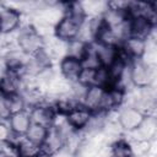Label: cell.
<instances>
[{
    "label": "cell",
    "mask_w": 157,
    "mask_h": 157,
    "mask_svg": "<svg viewBox=\"0 0 157 157\" xmlns=\"http://www.w3.org/2000/svg\"><path fill=\"white\" fill-rule=\"evenodd\" d=\"M66 124L75 131H81L83 129H87L91 118H92V112H90L87 108H85L82 104L77 105L74 108L71 112H69L65 117Z\"/></svg>",
    "instance_id": "obj_10"
},
{
    "label": "cell",
    "mask_w": 157,
    "mask_h": 157,
    "mask_svg": "<svg viewBox=\"0 0 157 157\" xmlns=\"http://www.w3.org/2000/svg\"><path fill=\"white\" fill-rule=\"evenodd\" d=\"M105 92H107V88H104V87L96 86V85L90 86L86 88V91L82 96L81 104L92 113H98V112L104 113Z\"/></svg>",
    "instance_id": "obj_4"
},
{
    "label": "cell",
    "mask_w": 157,
    "mask_h": 157,
    "mask_svg": "<svg viewBox=\"0 0 157 157\" xmlns=\"http://www.w3.org/2000/svg\"><path fill=\"white\" fill-rule=\"evenodd\" d=\"M16 45L26 55L32 56L45 48V40L44 37L34 28V26L27 25L18 29Z\"/></svg>",
    "instance_id": "obj_1"
},
{
    "label": "cell",
    "mask_w": 157,
    "mask_h": 157,
    "mask_svg": "<svg viewBox=\"0 0 157 157\" xmlns=\"http://www.w3.org/2000/svg\"><path fill=\"white\" fill-rule=\"evenodd\" d=\"M22 27V13L12 7L5 6L0 10V34H11Z\"/></svg>",
    "instance_id": "obj_6"
},
{
    "label": "cell",
    "mask_w": 157,
    "mask_h": 157,
    "mask_svg": "<svg viewBox=\"0 0 157 157\" xmlns=\"http://www.w3.org/2000/svg\"><path fill=\"white\" fill-rule=\"evenodd\" d=\"M28 113H29L31 121L33 124H39L47 128H52L58 117L54 107L47 103H40L29 108Z\"/></svg>",
    "instance_id": "obj_8"
},
{
    "label": "cell",
    "mask_w": 157,
    "mask_h": 157,
    "mask_svg": "<svg viewBox=\"0 0 157 157\" xmlns=\"http://www.w3.org/2000/svg\"><path fill=\"white\" fill-rule=\"evenodd\" d=\"M93 47L98 58V61L101 66L108 67L110 64H113L120 55V48L113 47V45H103L93 42Z\"/></svg>",
    "instance_id": "obj_14"
},
{
    "label": "cell",
    "mask_w": 157,
    "mask_h": 157,
    "mask_svg": "<svg viewBox=\"0 0 157 157\" xmlns=\"http://www.w3.org/2000/svg\"><path fill=\"white\" fill-rule=\"evenodd\" d=\"M7 99H9V105H10V109H11V114L15 113V112H20V110L27 109L25 98L22 97L21 93H17V94H13L11 97H7Z\"/></svg>",
    "instance_id": "obj_20"
},
{
    "label": "cell",
    "mask_w": 157,
    "mask_h": 157,
    "mask_svg": "<svg viewBox=\"0 0 157 157\" xmlns=\"http://www.w3.org/2000/svg\"><path fill=\"white\" fill-rule=\"evenodd\" d=\"M156 78L155 67L142 60H134L130 64V83L135 88H147L153 86Z\"/></svg>",
    "instance_id": "obj_2"
},
{
    "label": "cell",
    "mask_w": 157,
    "mask_h": 157,
    "mask_svg": "<svg viewBox=\"0 0 157 157\" xmlns=\"http://www.w3.org/2000/svg\"><path fill=\"white\" fill-rule=\"evenodd\" d=\"M12 146L15 147L17 157H44L42 145L32 142L25 136L18 139V141Z\"/></svg>",
    "instance_id": "obj_15"
},
{
    "label": "cell",
    "mask_w": 157,
    "mask_h": 157,
    "mask_svg": "<svg viewBox=\"0 0 157 157\" xmlns=\"http://www.w3.org/2000/svg\"><path fill=\"white\" fill-rule=\"evenodd\" d=\"M155 26L144 16H131L129 17V33L130 37H135L148 42L155 32Z\"/></svg>",
    "instance_id": "obj_7"
},
{
    "label": "cell",
    "mask_w": 157,
    "mask_h": 157,
    "mask_svg": "<svg viewBox=\"0 0 157 157\" xmlns=\"http://www.w3.org/2000/svg\"><path fill=\"white\" fill-rule=\"evenodd\" d=\"M146 115L134 105L121 107L117 115V123L119 128L126 132L135 131L145 120Z\"/></svg>",
    "instance_id": "obj_3"
},
{
    "label": "cell",
    "mask_w": 157,
    "mask_h": 157,
    "mask_svg": "<svg viewBox=\"0 0 157 157\" xmlns=\"http://www.w3.org/2000/svg\"><path fill=\"white\" fill-rule=\"evenodd\" d=\"M88 47L90 44L78 39V38H75L70 42L66 43V54L65 56H70V58H74V59H77V60H82L88 50Z\"/></svg>",
    "instance_id": "obj_16"
},
{
    "label": "cell",
    "mask_w": 157,
    "mask_h": 157,
    "mask_svg": "<svg viewBox=\"0 0 157 157\" xmlns=\"http://www.w3.org/2000/svg\"><path fill=\"white\" fill-rule=\"evenodd\" d=\"M80 26H81V23H78L74 18H71L66 15H63V17L54 26V29H53L54 37L58 40L67 43L75 38H77Z\"/></svg>",
    "instance_id": "obj_5"
},
{
    "label": "cell",
    "mask_w": 157,
    "mask_h": 157,
    "mask_svg": "<svg viewBox=\"0 0 157 157\" xmlns=\"http://www.w3.org/2000/svg\"><path fill=\"white\" fill-rule=\"evenodd\" d=\"M12 137L11 129L7 124V121L0 120V145H6L10 142Z\"/></svg>",
    "instance_id": "obj_21"
},
{
    "label": "cell",
    "mask_w": 157,
    "mask_h": 157,
    "mask_svg": "<svg viewBox=\"0 0 157 157\" xmlns=\"http://www.w3.org/2000/svg\"><path fill=\"white\" fill-rule=\"evenodd\" d=\"M10 115H11V109L9 105V99L7 97L0 94V120L7 121Z\"/></svg>",
    "instance_id": "obj_22"
},
{
    "label": "cell",
    "mask_w": 157,
    "mask_h": 157,
    "mask_svg": "<svg viewBox=\"0 0 157 157\" xmlns=\"http://www.w3.org/2000/svg\"><path fill=\"white\" fill-rule=\"evenodd\" d=\"M22 77L23 76L17 72L5 70L0 75V94L5 97H11L13 94L21 93Z\"/></svg>",
    "instance_id": "obj_9"
},
{
    "label": "cell",
    "mask_w": 157,
    "mask_h": 157,
    "mask_svg": "<svg viewBox=\"0 0 157 157\" xmlns=\"http://www.w3.org/2000/svg\"><path fill=\"white\" fill-rule=\"evenodd\" d=\"M7 124L11 129L12 135L18 136V137H23L26 135L29 125L32 124L28 110L25 109V110L12 113L10 115V118L7 119Z\"/></svg>",
    "instance_id": "obj_12"
},
{
    "label": "cell",
    "mask_w": 157,
    "mask_h": 157,
    "mask_svg": "<svg viewBox=\"0 0 157 157\" xmlns=\"http://www.w3.org/2000/svg\"><path fill=\"white\" fill-rule=\"evenodd\" d=\"M119 48H120L121 54L130 61L140 60L147 50V42L135 38V37H128L120 44Z\"/></svg>",
    "instance_id": "obj_11"
},
{
    "label": "cell",
    "mask_w": 157,
    "mask_h": 157,
    "mask_svg": "<svg viewBox=\"0 0 157 157\" xmlns=\"http://www.w3.org/2000/svg\"><path fill=\"white\" fill-rule=\"evenodd\" d=\"M81 70H82V64L80 60L70 58V56H64L60 59L59 71H60L61 77L66 80L67 82L70 83L76 82Z\"/></svg>",
    "instance_id": "obj_13"
},
{
    "label": "cell",
    "mask_w": 157,
    "mask_h": 157,
    "mask_svg": "<svg viewBox=\"0 0 157 157\" xmlns=\"http://www.w3.org/2000/svg\"><path fill=\"white\" fill-rule=\"evenodd\" d=\"M94 74L96 69H90V67H82L76 82L83 87H90L94 85Z\"/></svg>",
    "instance_id": "obj_19"
},
{
    "label": "cell",
    "mask_w": 157,
    "mask_h": 157,
    "mask_svg": "<svg viewBox=\"0 0 157 157\" xmlns=\"http://www.w3.org/2000/svg\"><path fill=\"white\" fill-rule=\"evenodd\" d=\"M0 157H11V156H10V153L5 148H1L0 147Z\"/></svg>",
    "instance_id": "obj_23"
},
{
    "label": "cell",
    "mask_w": 157,
    "mask_h": 157,
    "mask_svg": "<svg viewBox=\"0 0 157 157\" xmlns=\"http://www.w3.org/2000/svg\"><path fill=\"white\" fill-rule=\"evenodd\" d=\"M109 157H134L131 144L126 140L118 139L110 145Z\"/></svg>",
    "instance_id": "obj_17"
},
{
    "label": "cell",
    "mask_w": 157,
    "mask_h": 157,
    "mask_svg": "<svg viewBox=\"0 0 157 157\" xmlns=\"http://www.w3.org/2000/svg\"><path fill=\"white\" fill-rule=\"evenodd\" d=\"M48 130H49V128H47V126H43V125H39V124H33L32 123L29 125V128H28L25 137L28 139L32 142H36L38 145H42L44 142L47 135H48Z\"/></svg>",
    "instance_id": "obj_18"
}]
</instances>
